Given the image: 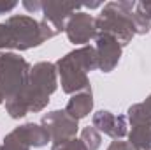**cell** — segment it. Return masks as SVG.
I'll return each mask as SVG.
<instances>
[{
  "mask_svg": "<svg viewBox=\"0 0 151 150\" xmlns=\"http://www.w3.org/2000/svg\"><path fill=\"white\" fill-rule=\"evenodd\" d=\"M56 66L39 62L30 69L25 88L12 99L5 101V110L12 118H21L27 113H37L49 103V95L56 90Z\"/></svg>",
  "mask_w": 151,
  "mask_h": 150,
  "instance_id": "6da1fadb",
  "label": "cell"
},
{
  "mask_svg": "<svg viewBox=\"0 0 151 150\" xmlns=\"http://www.w3.org/2000/svg\"><path fill=\"white\" fill-rule=\"evenodd\" d=\"M134 0H121V2H109L104 5L100 14L95 18L97 32L111 34L118 39L121 46H127L134 36H144L151 28L150 20L142 18L135 12Z\"/></svg>",
  "mask_w": 151,
  "mask_h": 150,
  "instance_id": "7a4b0ae2",
  "label": "cell"
},
{
  "mask_svg": "<svg viewBox=\"0 0 151 150\" xmlns=\"http://www.w3.org/2000/svg\"><path fill=\"white\" fill-rule=\"evenodd\" d=\"M55 28L44 20L37 21L30 16H11L0 23V50H30L44 41L55 37Z\"/></svg>",
  "mask_w": 151,
  "mask_h": 150,
  "instance_id": "3957f363",
  "label": "cell"
},
{
  "mask_svg": "<svg viewBox=\"0 0 151 150\" xmlns=\"http://www.w3.org/2000/svg\"><path fill=\"white\" fill-rule=\"evenodd\" d=\"M99 69V57L95 46H83L62 57L56 62V73L62 79V90L65 94L91 90L88 71Z\"/></svg>",
  "mask_w": 151,
  "mask_h": 150,
  "instance_id": "277c9868",
  "label": "cell"
},
{
  "mask_svg": "<svg viewBox=\"0 0 151 150\" xmlns=\"http://www.w3.org/2000/svg\"><path fill=\"white\" fill-rule=\"evenodd\" d=\"M32 66L16 53H0V95L4 101L16 97L27 85Z\"/></svg>",
  "mask_w": 151,
  "mask_h": 150,
  "instance_id": "5b68a950",
  "label": "cell"
},
{
  "mask_svg": "<svg viewBox=\"0 0 151 150\" xmlns=\"http://www.w3.org/2000/svg\"><path fill=\"white\" fill-rule=\"evenodd\" d=\"M127 120L132 125L128 133V143L137 150H151V117L144 104H134L127 111Z\"/></svg>",
  "mask_w": 151,
  "mask_h": 150,
  "instance_id": "8992f818",
  "label": "cell"
},
{
  "mask_svg": "<svg viewBox=\"0 0 151 150\" xmlns=\"http://www.w3.org/2000/svg\"><path fill=\"white\" fill-rule=\"evenodd\" d=\"M40 125L49 133L53 143L76 138V133L79 129L77 120H74L70 115H67L65 110H56V111L46 113L40 120Z\"/></svg>",
  "mask_w": 151,
  "mask_h": 150,
  "instance_id": "52a82bcc",
  "label": "cell"
},
{
  "mask_svg": "<svg viewBox=\"0 0 151 150\" xmlns=\"http://www.w3.org/2000/svg\"><path fill=\"white\" fill-rule=\"evenodd\" d=\"M95 50H97V57H99V69L102 73H111L114 67L118 66L119 58H121L123 46L111 34L97 32Z\"/></svg>",
  "mask_w": 151,
  "mask_h": 150,
  "instance_id": "ba28073f",
  "label": "cell"
},
{
  "mask_svg": "<svg viewBox=\"0 0 151 150\" xmlns=\"http://www.w3.org/2000/svg\"><path fill=\"white\" fill-rule=\"evenodd\" d=\"M65 32L70 42L74 44H86L97 37V25L95 18L88 12H74L65 25Z\"/></svg>",
  "mask_w": 151,
  "mask_h": 150,
  "instance_id": "9c48e42d",
  "label": "cell"
},
{
  "mask_svg": "<svg viewBox=\"0 0 151 150\" xmlns=\"http://www.w3.org/2000/svg\"><path fill=\"white\" fill-rule=\"evenodd\" d=\"M81 5L79 4H70V2H42V16L44 21L49 23L56 34L65 30L67 20L74 14L79 12Z\"/></svg>",
  "mask_w": 151,
  "mask_h": 150,
  "instance_id": "30bf717a",
  "label": "cell"
},
{
  "mask_svg": "<svg viewBox=\"0 0 151 150\" xmlns=\"http://www.w3.org/2000/svg\"><path fill=\"white\" fill-rule=\"evenodd\" d=\"M91 125L99 133H104V134L111 136L113 140H121V138L128 136V124H127V117H123V115H114L111 111L100 110L93 115Z\"/></svg>",
  "mask_w": 151,
  "mask_h": 150,
  "instance_id": "8fae6325",
  "label": "cell"
},
{
  "mask_svg": "<svg viewBox=\"0 0 151 150\" xmlns=\"http://www.w3.org/2000/svg\"><path fill=\"white\" fill-rule=\"evenodd\" d=\"M93 110V94L91 90L88 92H81V94H76L72 99H69L67 106H65V111L67 115H70L74 120H81L84 117H88L90 111Z\"/></svg>",
  "mask_w": 151,
  "mask_h": 150,
  "instance_id": "7c38bea8",
  "label": "cell"
},
{
  "mask_svg": "<svg viewBox=\"0 0 151 150\" xmlns=\"http://www.w3.org/2000/svg\"><path fill=\"white\" fill-rule=\"evenodd\" d=\"M19 129H21V133H23V136H25V140L28 141L30 147L39 149V147H44V145H47V143L51 141L49 133H47L42 125H39V124L30 122V124L19 125Z\"/></svg>",
  "mask_w": 151,
  "mask_h": 150,
  "instance_id": "4fadbf2b",
  "label": "cell"
},
{
  "mask_svg": "<svg viewBox=\"0 0 151 150\" xmlns=\"http://www.w3.org/2000/svg\"><path fill=\"white\" fill-rule=\"evenodd\" d=\"M30 149L32 147L25 140V136H23V133H21L19 127H16L14 131H11L5 136L4 143L0 145V150H30Z\"/></svg>",
  "mask_w": 151,
  "mask_h": 150,
  "instance_id": "5bb4252c",
  "label": "cell"
},
{
  "mask_svg": "<svg viewBox=\"0 0 151 150\" xmlns=\"http://www.w3.org/2000/svg\"><path fill=\"white\" fill-rule=\"evenodd\" d=\"M81 141L86 145L88 150H99L100 143H102V138H100V133L93 125H88L81 131Z\"/></svg>",
  "mask_w": 151,
  "mask_h": 150,
  "instance_id": "9a60e30c",
  "label": "cell"
},
{
  "mask_svg": "<svg viewBox=\"0 0 151 150\" xmlns=\"http://www.w3.org/2000/svg\"><path fill=\"white\" fill-rule=\"evenodd\" d=\"M51 150H88L86 145L77 140V138H70V140H63V141H56L51 145Z\"/></svg>",
  "mask_w": 151,
  "mask_h": 150,
  "instance_id": "2e32d148",
  "label": "cell"
},
{
  "mask_svg": "<svg viewBox=\"0 0 151 150\" xmlns=\"http://www.w3.org/2000/svg\"><path fill=\"white\" fill-rule=\"evenodd\" d=\"M135 12L151 21V2H146V0L144 2H137L135 4Z\"/></svg>",
  "mask_w": 151,
  "mask_h": 150,
  "instance_id": "e0dca14e",
  "label": "cell"
},
{
  "mask_svg": "<svg viewBox=\"0 0 151 150\" xmlns=\"http://www.w3.org/2000/svg\"><path fill=\"white\" fill-rule=\"evenodd\" d=\"M134 147L128 143V141H119V140H114L113 143L107 147V150H132Z\"/></svg>",
  "mask_w": 151,
  "mask_h": 150,
  "instance_id": "ac0fdd59",
  "label": "cell"
},
{
  "mask_svg": "<svg viewBox=\"0 0 151 150\" xmlns=\"http://www.w3.org/2000/svg\"><path fill=\"white\" fill-rule=\"evenodd\" d=\"M23 7L27 11H30V12H39V11H42V2H28V0H25Z\"/></svg>",
  "mask_w": 151,
  "mask_h": 150,
  "instance_id": "d6986e66",
  "label": "cell"
},
{
  "mask_svg": "<svg viewBox=\"0 0 151 150\" xmlns=\"http://www.w3.org/2000/svg\"><path fill=\"white\" fill-rule=\"evenodd\" d=\"M16 5H18V2H5V0H0V14L11 12Z\"/></svg>",
  "mask_w": 151,
  "mask_h": 150,
  "instance_id": "ffe728a7",
  "label": "cell"
},
{
  "mask_svg": "<svg viewBox=\"0 0 151 150\" xmlns=\"http://www.w3.org/2000/svg\"><path fill=\"white\" fill-rule=\"evenodd\" d=\"M142 104H144V108H146V111L150 113V117H151V95L148 97V99H146V101H144V103H142Z\"/></svg>",
  "mask_w": 151,
  "mask_h": 150,
  "instance_id": "44dd1931",
  "label": "cell"
},
{
  "mask_svg": "<svg viewBox=\"0 0 151 150\" xmlns=\"http://www.w3.org/2000/svg\"><path fill=\"white\" fill-rule=\"evenodd\" d=\"M2 103H5V101H4V99H2V95H0V104H2Z\"/></svg>",
  "mask_w": 151,
  "mask_h": 150,
  "instance_id": "7402d4cb",
  "label": "cell"
}]
</instances>
